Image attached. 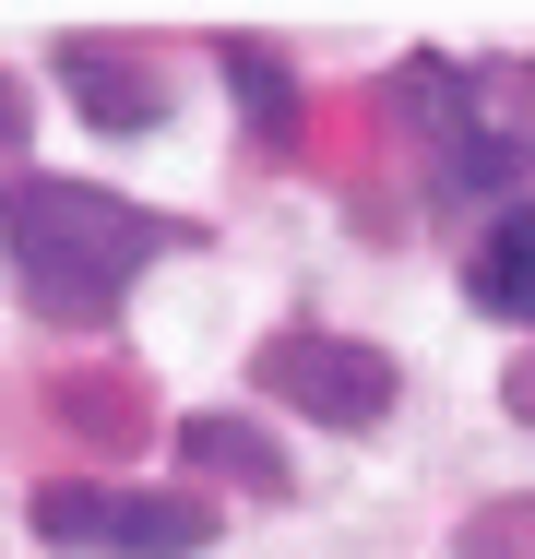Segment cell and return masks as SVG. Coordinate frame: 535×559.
Listing matches in <instances>:
<instances>
[{"label": "cell", "instance_id": "cell-1", "mask_svg": "<svg viewBox=\"0 0 535 559\" xmlns=\"http://www.w3.org/2000/svg\"><path fill=\"white\" fill-rule=\"evenodd\" d=\"M191 238H203V226L155 215V203H131V191H96V179H48V167L0 179V274L24 286L36 322H72V334L119 322V298H131L167 250H191Z\"/></svg>", "mask_w": 535, "mask_h": 559}, {"label": "cell", "instance_id": "cell-7", "mask_svg": "<svg viewBox=\"0 0 535 559\" xmlns=\"http://www.w3.org/2000/svg\"><path fill=\"white\" fill-rule=\"evenodd\" d=\"M179 452H191L203 476H226V488H250V500H286V488H298V464L262 441L250 417H179Z\"/></svg>", "mask_w": 535, "mask_h": 559}, {"label": "cell", "instance_id": "cell-8", "mask_svg": "<svg viewBox=\"0 0 535 559\" xmlns=\"http://www.w3.org/2000/svg\"><path fill=\"white\" fill-rule=\"evenodd\" d=\"M214 60H226V84H238V119L262 131V155H286V143H298V72H286V48H262V36H226Z\"/></svg>", "mask_w": 535, "mask_h": 559}, {"label": "cell", "instance_id": "cell-9", "mask_svg": "<svg viewBox=\"0 0 535 559\" xmlns=\"http://www.w3.org/2000/svg\"><path fill=\"white\" fill-rule=\"evenodd\" d=\"M452 548H464V559H535V500H488Z\"/></svg>", "mask_w": 535, "mask_h": 559}, {"label": "cell", "instance_id": "cell-5", "mask_svg": "<svg viewBox=\"0 0 535 559\" xmlns=\"http://www.w3.org/2000/svg\"><path fill=\"white\" fill-rule=\"evenodd\" d=\"M60 96L96 119V131H155L167 119V72L143 60V48H119V36H60Z\"/></svg>", "mask_w": 535, "mask_h": 559}, {"label": "cell", "instance_id": "cell-10", "mask_svg": "<svg viewBox=\"0 0 535 559\" xmlns=\"http://www.w3.org/2000/svg\"><path fill=\"white\" fill-rule=\"evenodd\" d=\"M500 405H512V417L535 429V357H512V369H500Z\"/></svg>", "mask_w": 535, "mask_h": 559}, {"label": "cell", "instance_id": "cell-11", "mask_svg": "<svg viewBox=\"0 0 535 559\" xmlns=\"http://www.w3.org/2000/svg\"><path fill=\"white\" fill-rule=\"evenodd\" d=\"M0 143H24V84L0 72Z\"/></svg>", "mask_w": 535, "mask_h": 559}, {"label": "cell", "instance_id": "cell-3", "mask_svg": "<svg viewBox=\"0 0 535 559\" xmlns=\"http://www.w3.org/2000/svg\"><path fill=\"white\" fill-rule=\"evenodd\" d=\"M36 548H84V559H203L214 512L179 488H96V476H48L24 500Z\"/></svg>", "mask_w": 535, "mask_h": 559}, {"label": "cell", "instance_id": "cell-6", "mask_svg": "<svg viewBox=\"0 0 535 559\" xmlns=\"http://www.w3.org/2000/svg\"><path fill=\"white\" fill-rule=\"evenodd\" d=\"M464 298L488 322H524L535 334V203H500V215L464 238Z\"/></svg>", "mask_w": 535, "mask_h": 559}, {"label": "cell", "instance_id": "cell-2", "mask_svg": "<svg viewBox=\"0 0 535 559\" xmlns=\"http://www.w3.org/2000/svg\"><path fill=\"white\" fill-rule=\"evenodd\" d=\"M393 119L428 143V179L452 203H512L535 179V60H440L393 72Z\"/></svg>", "mask_w": 535, "mask_h": 559}, {"label": "cell", "instance_id": "cell-4", "mask_svg": "<svg viewBox=\"0 0 535 559\" xmlns=\"http://www.w3.org/2000/svg\"><path fill=\"white\" fill-rule=\"evenodd\" d=\"M250 381L274 393V405H298L310 429H381L393 417V393H405V369L381 357V345L357 334H262V357H250Z\"/></svg>", "mask_w": 535, "mask_h": 559}]
</instances>
